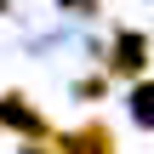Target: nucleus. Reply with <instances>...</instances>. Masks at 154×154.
I'll use <instances>...</instances> for the list:
<instances>
[{"label": "nucleus", "mask_w": 154, "mask_h": 154, "mask_svg": "<svg viewBox=\"0 0 154 154\" xmlns=\"http://www.w3.org/2000/svg\"><path fill=\"white\" fill-rule=\"evenodd\" d=\"M103 69H109V74H126V80H143V69H149V40H143L137 29H120V40H114V51L103 57Z\"/></svg>", "instance_id": "f257e3e1"}, {"label": "nucleus", "mask_w": 154, "mask_h": 154, "mask_svg": "<svg viewBox=\"0 0 154 154\" xmlns=\"http://www.w3.org/2000/svg\"><path fill=\"white\" fill-rule=\"evenodd\" d=\"M57 154H114V131H109L103 120H86L80 131L57 137Z\"/></svg>", "instance_id": "f03ea898"}, {"label": "nucleus", "mask_w": 154, "mask_h": 154, "mask_svg": "<svg viewBox=\"0 0 154 154\" xmlns=\"http://www.w3.org/2000/svg\"><path fill=\"white\" fill-rule=\"evenodd\" d=\"M0 126H23L29 137H46V131H51V126L29 109V97H23V91H6V97H0Z\"/></svg>", "instance_id": "7ed1b4c3"}, {"label": "nucleus", "mask_w": 154, "mask_h": 154, "mask_svg": "<svg viewBox=\"0 0 154 154\" xmlns=\"http://www.w3.org/2000/svg\"><path fill=\"white\" fill-rule=\"evenodd\" d=\"M131 114H137V120H143V126H149V80H137V86H131Z\"/></svg>", "instance_id": "20e7f679"}, {"label": "nucleus", "mask_w": 154, "mask_h": 154, "mask_svg": "<svg viewBox=\"0 0 154 154\" xmlns=\"http://www.w3.org/2000/svg\"><path fill=\"white\" fill-rule=\"evenodd\" d=\"M63 6H80V11H91V6H97V0H63Z\"/></svg>", "instance_id": "39448f33"}]
</instances>
